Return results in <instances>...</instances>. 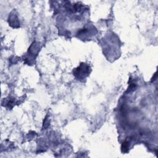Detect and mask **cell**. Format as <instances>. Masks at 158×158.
<instances>
[{
    "label": "cell",
    "instance_id": "cell-1",
    "mask_svg": "<svg viewBox=\"0 0 158 158\" xmlns=\"http://www.w3.org/2000/svg\"><path fill=\"white\" fill-rule=\"evenodd\" d=\"M89 68L88 65H86L85 64H81L80 67L76 69L73 73L76 76H78V77L83 78L88 75Z\"/></svg>",
    "mask_w": 158,
    "mask_h": 158
}]
</instances>
